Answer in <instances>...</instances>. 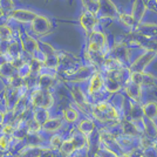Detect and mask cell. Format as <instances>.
Here are the masks:
<instances>
[{
    "instance_id": "obj_1",
    "label": "cell",
    "mask_w": 157,
    "mask_h": 157,
    "mask_svg": "<svg viewBox=\"0 0 157 157\" xmlns=\"http://www.w3.org/2000/svg\"><path fill=\"white\" fill-rule=\"evenodd\" d=\"M105 75V90L110 95L122 92L124 85L129 80L130 71L128 66H121L110 72L103 73Z\"/></svg>"
},
{
    "instance_id": "obj_2",
    "label": "cell",
    "mask_w": 157,
    "mask_h": 157,
    "mask_svg": "<svg viewBox=\"0 0 157 157\" xmlns=\"http://www.w3.org/2000/svg\"><path fill=\"white\" fill-rule=\"evenodd\" d=\"M27 98H28V105L33 109H38V108L53 109L55 105V96L53 90H45L36 88L28 93Z\"/></svg>"
},
{
    "instance_id": "obj_3",
    "label": "cell",
    "mask_w": 157,
    "mask_h": 157,
    "mask_svg": "<svg viewBox=\"0 0 157 157\" xmlns=\"http://www.w3.org/2000/svg\"><path fill=\"white\" fill-rule=\"evenodd\" d=\"M134 52H135V48L129 46L124 40L121 38V39L115 40V41L111 42L109 55L113 56L114 59L118 60L121 63H123L125 66H129L132 58L135 56Z\"/></svg>"
},
{
    "instance_id": "obj_4",
    "label": "cell",
    "mask_w": 157,
    "mask_h": 157,
    "mask_svg": "<svg viewBox=\"0 0 157 157\" xmlns=\"http://www.w3.org/2000/svg\"><path fill=\"white\" fill-rule=\"evenodd\" d=\"M53 31V21L44 14H38L28 27V32L38 39L49 35Z\"/></svg>"
},
{
    "instance_id": "obj_5",
    "label": "cell",
    "mask_w": 157,
    "mask_h": 157,
    "mask_svg": "<svg viewBox=\"0 0 157 157\" xmlns=\"http://www.w3.org/2000/svg\"><path fill=\"white\" fill-rule=\"evenodd\" d=\"M157 54L148 51H138L137 54H135V56L132 58L131 62L129 63V71L130 72H137L143 73L147 72L150 65L156 60Z\"/></svg>"
},
{
    "instance_id": "obj_6",
    "label": "cell",
    "mask_w": 157,
    "mask_h": 157,
    "mask_svg": "<svg viewBox=\"0 0 157 157\" xmlns=\"http://www.w3.org/2000/svg\"><path fill=\"white\" fill-rule=\"evenodd\" d=\"M96 72V69L89 65H81L78 69H75L71 74L66 75L63 80L67 83H76V85H85L86 82L90 78L94 73Z\"/></svg>"
},
{
    "instance_id": "obj_7",
    "label": "cell",
    "mask_w": 157,
    "mask_h": 157,
    "mask_svg": "<svg viewBox=\"0 0 157 157\" xmlns=\"http://www.w3.org/2000/svg\"><path fill=\"white\" fill-rule=\"evenodd\" d=\"M18 38L21 42L24 53H26L29 56H36L40 51V40L32 35L28 31H21L20 28Z\"/></svg>"
},
{
    "instance_id": "obj_8",
    "label": "cell",
    "mask_w": 157,
    "mask_h": 157,
    "mask_svg": "<svg viewBox=\"0 0 157 157\" xmlns=\"http://www.w3.org/2000/svg\"><path fill=\"white\" fill-rule=\"evenodd\" d=\"M78 21L81 29L86 33V35L94 32L98 28H101V19L96 14L88 12L86 10H82V12L78 15Z\"/></svg>"
},
{
    "instance_id": "obj_9",
    "label": "cell",
    "mask_w": 157,
    "mask_h": 157,
    "mask_svg": "<svg viewBox=\"0 0 157 157\" xmlns=\"http://www.w3.org/2000/svg\"><path fill=\"white\" fill-rule=\"evenodd\" d=\"M122 92L124 93L125 98H128V101L135 102V103H143L145 101V89L141 85L135 83L130 80H128V82L124 85Z\"/></svg>"
},
{
    "instance_id": "obj_10",
    "label": "cell",
    "mask_w": 157,
    "mask_h": 157,
    "mask_svg": "<svg viewBox=\"0 0 157 157\" xmlns=\"http://www.w3.org/2000/svg\"><path fill=\"white\" fill-rule=\"evenodd\" d=\"M39 13H36L33 10H28V8H15L11 13L6 17L7 20L10 21H14L19 25H31L33 22V20L36 18V15Z\"/></svg>"
},
{
    "instance_id": "obj_11",
    "label": "cell",
    "mask_w": 157,
    "mask_h": 157,
    "mask_svg": "<svg viewBox=\"0 0 157 157\" xmlns=\"http://www.w3.org/2000/svg\"><path fill=\"white\" fill-rule=\"evenodd\" d=\"M67 125L68 124H67V122L65 121V118L62 117L61 113H59V114H55L54 113L52 117L42 125V134H45V135H47L49 137L53 134H56V132L62 131Z\"/></svg>"
},
{
    "instance_id": "obj_12",
    "label": "cell",
    "mask_w": 157,
    "mask_h": 157,
    "mask_svg": "<svg viewBox=\"0 0 157 157\" xmlns=\"http://www.w3.org/2000/svg\"><path fill=\"white\" fill-rule=\"evenodd\" d=\"M118 11L114 0H100V10H98V18L102 20H110L116 21L118 17Z\"/></svg>"
},
{
    "instance_id": "obj_13",
    "label": "cell",
    "mask_w": 157,
    "mask_h": 157,
    "mask_svg": "<svg viewBox=\"0 0 157 157\" xmlns=\"http://www.w3.org/2000/svg\"><path fill=\"white\" fill-rule=\"evenodd\" d=\"M98 123L90 116H81V118L75 124V129L78 132L86 135L87 137H90L93 134L98 130Z\"/></svg>"
},
{
    "instance_id": "obj_14",
    "label": "cell",
    "mask_w": 157,
    "mask_h": 157,
    "mask_svg": "<svg viewBox=\"0 0 157 157\" xmlns=\"http://www.w3.org/2000/svg\"><path fill=\"white\" fill-rule=\"evenodd\" d=\"M149 1L150 0H132L130 13L138 24L143 22L147 18V14L149 12V8H148Z\"/></svg>"
},
{
    "instance_id": "obj_15",
    "label": "cell",
    "mask_w": 157,
    "mask_h": 157,
    "mask_svg": "<svg viewBox=\"0 0 157 157\" xmlns=\"http://www.w3.org/2000/svg\"><path fill=\"white\" fill-rule=\"evenodd\" d=\"M19 28L15 29L10 22H0V44L6 46L7 44L18 39Z\"/></svg>"
},
{
    "instance_id": "obj_16",
    "label": "cell",
    "mask_w": 157,
    "mask_h": 157,
    "mask_svg": "<svg viewBox=\"0 0 157 157\" xmlns=\"http://www.w3.org/2000/svg\"><path fill=\"white\" fill-rule=\"evenodd\" d=\"M22 54H24V49H22L19 38L13 40L12 42L7 44L5 46V56H6L7 61H12V60L21 56Z\"/></svg>"
},
{
    "instance_id": "obj_17",
    "label": "cell",
    "mask_w": 157,
    "mask_h": 157,
    "mask_svg": "<svg viewBox=\"0 0 157 157\" xmlns=\"http://www.w3.org/2000/svg\"><path fill=\"white\" fill-rule=\"evenodd\" d=\"M60 113H61L62 117L65 118L67 124H69V125H75L76 122H78V120L81 118V116H82L81 113L78 111V109L74 105H68V107H66V108H63Z\"/></svg>"
},
{
    "instance_id": "obj_18",
    "label": "cell",
    "mask_w": 157,
    "mask_h": 157,
    "mask_svg": "<svg viewBox=\"0 0 157 157\" xmlns=\"http://www.w3.org/2000/svg\"><path fill=\"white\" fill-rule=\"evenodd\" d=\"M143 113L144 118L152 121L157 124V101L155 100H149V101H144L143 103Z\"/></svg>"
},
{
    "instance_id": "obj_19",
    "label": "cell",
    "mask_w": 157,
    "mask_h": 157,
    "mask_svg": "<svg viewBox=\"0 0 157 157\" xmlns=\"http://www.w3.org/2000/svg\"><path fill=\"white\" fill-rule=\"evenodd\" d=\"M117 21L128 31H135L140 25L135 18L131 15L130 12H120L117 17Z\"/></svg>"
},
{
    "instance_id": "obj_20",
    "label": "cell",
    "mask_w": 157,
    "mask_h": 157,
    "mask_svg": "<svg viewBox=\"0 0 157 157\" xmlns=\"http://www.w3.org/2000/svg\"><path fill=\"white\" fill-rule=\"evenodd\" d=\"M52 109H44V108H38L33 109V120L36 121L39 124L44 125L47 121L53 116Z\"/></svg>"
},
{
    "instance_id": "obj_21",
    "label": "cell",
    "mask_w": 157,
    "mask_h": 157,
    "mask_svg": "<svg viewBox=\"0 0 157 157\" xmlns=\"http://www.w3.org/2000/svg\"><path fill=\"white\" fill-rule=\"evenodd\" d=\"M14 74H17V69L14 68L12 62L6 61V62H4L2 65L0 66V80L4 82V85L13 76Z\"/></svg>"
},
{
    "instance_id": "obj_22",
    "label": "cell",
    "mask_w": 157,
    "mask_h": 157,
    "mask_svg": "<svg viewBox=\"0 0 157 157\" xmlns=\"http://www.w3.org/2000/svg\"><path fill=\"white\" fill-rule=\"evenodd\" d=\"M5 86L8 87V88H12V89H21V88L25 87V78H22L17 73V74H14L13 76L7 81Z\"/></svg>"
},
{
    "instance_id": "obj_23",
    "label": "cell",
    "mask_w": 157,
    "mask_h": 157,
    "mask_svg": "<svg viewBox=\"0 0 157 157\" xmlns=\"http://www.w3.org/2000/svg\"><path fill=\"white\" fill-rule=\"evenodd\" d=\"M82 4V10H86L88 12L98 14V10H100V0H80Z\"/></svg>"
},
{
    "instance_id": "obj_24",
    "label": "cell",
    "mask_w": 157,
    "mask_h": 157,
    "mask_svg": "<svg viewBox=\"0 0 157 157\" xmlns=\"http://www.w3.org/2000/svg\"><path fill=\"white\" fill-rule=\"evenodd\" d=\"M13 10H15L14 0H0V13L4 18H6Z\"/></svg>"
},
{
    "instance_id": "obj_25",
    "label": "cell",
    "mask_w": 157,
    "mask_h": 157,
    "mask_svg": "<svg viewBox=\"0 0 157 157\" xmlns=\"http://www.w3.org/2000/svg\"><path fill=\"white\" fill-rule=\"evenodd\" d=\"M117 152L110 150L108 148H103V147H98V151L95 154V157H118Z\"/></svg>"
},
{
    "instance_id": "obj_26",
    "label": "cell",
    "mask_w": 157,
    "mask_h": 157,
    "mask_svg": "<svg viewBox=\"0 0 157 157\" xmlns=\"http://www.w3.org/2000/svg\"><path fill=\"white\" fill-rule=\"evenodd\" d=\"M7 120H8V113L4 108H0V124L2 125L4 123H6Z\"/></svg>"
},
{
    "instance_id": "obj_27",
    "label": "cell",
    "mask_w": 157,
    "mask_h": 157,
    "mask_svg": "<svg viewBox=\"0 0 157 157\" xmlns=\"http://www.w3.org/2000/svg\"><path fill=\"white\" fill-rule=\"evenodd\" d=\"M7 59L5 56V46L0 44V66L2 65L4 62H6Z\"/></svg>"
},
{
    "instance_id": "obj_28",
    "label": "cell",
    "mask_w": 157,
    "mask_h": 157,
    "mask_svg": "<svg viewBox=\"0 0 157 157\" xmlns=\"http://www.w3.org/2000/svg\"><path fill=\"white\" fill-rule=\"evenodd\" d=\"M148 7H149L150 10H155V11H157V0H150L149 4H148Z\"/></svg>"
},
{
    "instance_id": "obj_29",
    "label": "cell",
    "mask_w": 157,
    "mask_h": 157,
    "mask_svg": "<svg viewBox=\"0 0 157 157\" xmlns=\"http://www.w3.org/2000/svg\"><path fill=\"white\" fill-rule=\"evenodd\" d=\"M1 127H2V125L0 124V135H1Z\"/></svg>"
},
{
    "instance_id": "obj_30",
    "label": "cell",
    "mask_w": 157,
    "mask_h": 157,
    "mask_svg": "<svg viewBox=\"0 0 157 157\" xmlns=\"http://www.w3.org/2000/svg\"><path fill=\"white\" fill-rule=\"evenodd\" d=\"M67 1H69V0H67Z\"/></svg>"
}]
</instances>
